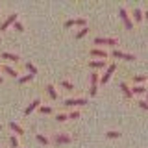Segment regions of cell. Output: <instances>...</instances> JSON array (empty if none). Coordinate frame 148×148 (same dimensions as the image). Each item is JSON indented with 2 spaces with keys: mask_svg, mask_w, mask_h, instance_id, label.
<instances>
[{
  "mask_svg": "<svg viewBox=\"0 0 148 148\" xmlns=\"http://www.w3.org/2000/svg\"><path fill=\"white\" fill-rule=\"evenodd\" d=\"M54 143H58V145H61V143H71V137L69 135H58L54 139Z\"/></svg>",
  "mask_w": 148,
  "mask_h": 148,
  "instance_id": "cell-12",
  "label": "cell"
},
{
  "mask_svg": "<svg viewBox=\"0 0 148 148\" xmlns=\"http://www.w3.org/2000/svg\"><path fill=\"white\" fill-rule=\"evenodd\" d=\"M41 113H43V115L52 113V108H48V106H43V108H41Z\"/></svg>",
  "mask_w": 148,
  "mask_h": 148,
  "instance_id": "cell-27",
  "label": "cell"
},
{
  "mask_svg": "<svg viewBox=\"0 0 148 148\" xmlns=\"http://www.w3.org/2000/svg\"><path fill=\"white\" fill-rule=\"evenodd\" d=\"M89 67L91 69H102V67H106V61L104 59H92V61H89Z\"/></svg>",
  "mask_w": 148,
  "mask_h": 148,
  "instance_id": "cell-7",
  "label": "cell"
},
{
  "mask_svg": "<svg viewBox=\"0 0 148 148\" xmlns=\"http://www.w3.org/2000/svg\"><path fill=\"white\" fill-rule=\"evenodd\" d=\"M26 69H28V71H30L32 74H34V76L37 74V69H35V65H34V63H26Z\"/></svg>",
  "mask_w": 148,
  "mask_h": 148,
  "instance_id": "cell-21",
  "label": "cell"
},
{
  "mask_svg": "<svg viewBox=\"0 0 148 148\" xmlns=\"http://www.w3.org/2000/svg\"><path fill=\"white\" fill-rule=\"evenodd\" d=\"M15 30H17V32H24V26H22L21 22L17 21V22H15Z\"/></svg>",
  "mask_w": 148,
  "mask_h": 148,
  "instance_id": "cell-30",
  "label": "cell"
},
{
  "mask_svg": "<svg viewBox=\"0 0 148 148\" xmlns=\"http://www.w3.org/2000/svg\"><path fill=\"white\" fill-rule=\"evenodd\" d=\"M120 89H122V92H124V95H126V98H132V96H133V92H132V89H130V87L126 85V83H120Z\"/></svg>",
  "mask_w": 148,
  "mask_h": 148,
  "instance_id": "cell-9",
  "label": "cell"
},
{
  "mask_svg": "<svg viewBox=\"0 0 148 148\" xmlns=\"http://www.w3.org/2000/svg\"><path fill=\"white\" fill-rule=\"evenodd\" d=\"M96 91H98V85H91V89H89L91 96H95V95H96Z\"/></svg>",
  "mask_w": 148,
  "mask_h": 148,
  "instance_id": "cell-31",
  "label": "cell"
},
{
  "mask_svg": "<svg viewBox=\"0 0 148 148\" xmlns=\"http://www.w3.org/2000/svg\"><path fill=\"white\" fill-rule=\"evenodd\" d=\"M132 92H133V95H143V92H146V89H145L143 85H135V87L132 89Z\"/></svg>",
  "mask_w": 148,
  "mask_h": 148,
  "instance_id": "cell-15",
  "label": "cell"
},
{
  "mask_svg": "<svg viewBox=\"0 0 148 148\" xmlns=\"http://www.w3.org/2000/svg\"><path fill=\"white\" fill-rule=\"evenodd\" d=\"M71 26H74V18H69V21L65 22V28H71Z\"/></svg>",
  "mask_w": 148,
  "mask_h": 148,
  "instance_id": "cell-34",
  "label": "cell"
},
{
  "mask_svg": "<svg viewBox=\"0 0 148 148\" xmlns=\"http://www.w3.org/2000/svg\"><path fill=\"white\" fill-rule=\"evenodd\" d=\"M0 128H2V126H0Z\"/></svg>",
  "mask_w": 148,
  "mask_h": 148,
  "instance_id": "cell-38",
  "label": "cell"
},
{
  "mask_svg": "<svg viewBox=\"0 0 148 148\" xmlns=\"http://www.w3.org/2000/svg\"><path fill=\"white\" fill-rule=\"evenodd\" d=\"M133 80H135V83H145L146 82V76H145V74H139V76H135Z\"/></svg>",
  "mask_w": 148,
  "mask_h": 148,
  "instance_id": "cell-20",
  "label": "cell"
},
{
  "mask_svg": "<svg viewBox=\"0 0 148 148\" xmlns=\"http://www.w3.org/2000/svg\"><path fill=\"white\" fill-rule=\"evenodd\" d=\"M91 56H95V58H108V52L102 48H92L91 50Z\"/></svg>",
  "mask_w": 148,
  "mask_h": 148,
  "instance_id": "cell-8",
  "label": "cell"
},
{
  "mask_svg": "<svg viewBox=\"0 0 148 148\" xmlns=\"http://www.w3.org/2000/svg\"><path fill=\"white\" fill-rule=\"evenodd\" d=\"M74 24H78V26H83V28H85L87 21H85V18H74Z\"/></svg>",
  "mask_w": 148,
  "mask_h": 148,
  "instance_id": "cell-23",
  "label": "cell"
},
{
  "mask_svg": "<svg viewBox=\"0 0 148 148\" xmlns=\"http://www.w3.org/2000/svg\"><path fill=\"white\" fill-rule=\"evenodd\" d=\"M69 119H80V111H72V113L69 115Z\"/></svg>",
  "mask_w": 148,
  "mask_h": 148,
  "instance_id": "cell-32",
  "label": "cell"
},
{
  "mask_svg": "<svg viewBox=\"0 0 148 148\" xmlns=\"http://www.w3.org/2000/svg\"><path fill=\"white\" fill-rule=\"evenodd\" d=\"M56 119H58L59 122H65V120L69 119V115H65V113H59V115H58V117H56Z\"/></svg>",
  "mask_w": 148,
  "mask_h": 148,
  "instance_id": "cell-29",
  "label": "cell"
},
{
  "mask_svg": "<svg viewBox=\"0 0 148 148\" xmlns=\"http://www.w3.org/2000/svg\"><path fill=\"white\" fill-rule=\"evenodd\" d=\"M9 143H11V146H17V145H18V143H17V137H15V135H11V137H9Z\"/></svg>",
  "mask_w": 148,
  "mask_h": 148,
  "instance_id": "cell-33",
  "label": "cell"
},
{
  "mask_svg": "<svg viewBox=\"0 0 148 148\" xmlns=\"http://www.w3.org/2000/svg\"><path fill=\"white\" fill-rule=\"evenodd\" d=\"M106 135H108L109 139H117V137H120V133H119V132H113V130H111V132H108Z\"/></svg>",
  "mask_w": 148,
  "mask_h": 148,
  "instance_id": "cell-24",
  "label": "cell"
},
{
  "mask_svg": "<svg viewBox=\"0 0 148 148\" xmlns=\"http://www.w3.org/2000/svg\"><path fill=\"white\" fill-rule=\"evenodd\" d=\"M2 58L4 59H9V61H18V56L17 54H11V52H4Z\"/></svg>",
  "mask_w": 148,
  "mask_h": 148,
  "instance_id": "cell-11",
  "label": "cell"
},
{
  "mask_svg": "<svg viewBox=\"0 0 148 148\" xmlns=\"http://www.w3.org/2000/svg\"><path fill=\"white\" fill-rule=\"evenodd\" d=\"M87 34H89V28H82V30L76 34V37H78V39H82V37H85Z\"/></svg>",
  "mask_w": 148,
  "mask_h": 148,
  "instance_id": "cell-19",
  "label": "cell"
},
{
  "mask_svg": "<svg viewBox=\"0 0 148 148\" xmlns=\"http://www.w3.org/2000/svg\"><path fill=\"white\" fill-rule=\"evenodd\" d=\"M113 58L126 59V61H133V59H135V56H133V54H128V52H122V50H113Z\"/></svg>",
  "mask_w": 148,
  "mask_h": 148,
  "instance_id": "cell-2",
  "label": "cell"
},
{
  "mask_svg": "<svg viewBox=\"0 0 148 148\" xmlns=\"http://www.w3.org/2000/svg\"><path fill=\"white\" fill-rule=\"evenodd\" d=\"M95 43L96 45H117V39L115 37H96Z\"/></svg>",
  "mask_w": 148,
  "mask_h": 148,
  "instance_id": "cell-4",
  "label": "cell"
},
{
  "mask_svg": "<svg viewBox=\"0 0 148 148\" xmlns=\"http://www.w3.org/2000/svg\"><path fill=\"white\" fill-rule=\"evenodd\" d=\"M4 72H6V74H9V76H18V74L15 72V69H11L9 65H6V67H4Z\"/></svg>",
  "mask_w": 148,
  "mask_h": 148,
  "instance_id": "cell-17",
  "label": "cell"
},
{
  "mask_svg": "<svg viewBox=\"0 0 148 148\" xmlns=\"http://www.w3.org/2000/svg\"><path fill=\"white\" fill-rule=\"evenodd\" d=\"M96 83H98V74L92 72L91 74V85H96Z\"/></svg>",
  "mask_w": 148,
  "mask_h": 148,
  "instance_id": "cell-26",
  "label": "cell"
},
{
  "mask_svg": "<svg viewBox=\"0 0 148 148\" xmlns=\"http://www.w3.org/2000/svg\"><path fill=\"white\" fill-rule=\"evenodd\" d=\"M87 100L85 98H67L65 100V106H85Z\"/></svg>",
  "mask_w": 148,
  "mask_h": 148,
  "instance_id": "cell-5",
  "label": "cell"
},
{
  "mask_svg": "<svg viewBox=\"0 0 148 148\" xmlns=\"http://www.w3.org/2000/svg\"><path fill=\"white\" fill-rule=\"evenodd\" d=\"M143 15H145V13H143L139 8H135V9H133V18H135V21H141V18H143Z\"/></svg>",
  "mask_w": 148,
  "mask_h": 148,
  "instance_id": "cell-16",
  "label": "cell"
},
{
  "mask_svg": "<svg viewBox=\"0 0 148 148\" xmlns=\"http://www.w3.org/2000/svg\"><path fill=\"white\" fill-rule=\"evenodd\" d=\"M145 17H146V21H148V11H145Z\"/></svg>",
  "mask_w": 148,
  "mask_h": 148,
  "instance_id": "cell-35",
  "label": "cell"
},
{
  "mask_svg": "<svg viewBox=\"0 0 148 148\" xmlns=\"http://www.w3.org/2000/svg\"><path fill=\"white\" fill-rule=\"evenodd\" d=\"M15 22H17V15L13 13V15H9V17L6 18V21L2 22V26H0V30H6V28H8L9 24H15Z\"/></svg>",
  "mask_w": 148,
  "mask_h": 148,
  "instance_id": "cell-6",
  "label": "cell"
},
{
  "mask_svg": "<svg viewBox=\"0 0 148 148\" xmlns=\"http://www.w3.org/2000/svg\"><path fill=\"white\" fill-rule=\"evenodd\" d=\"M137 104H139V108H141V109H148V102L146 100H139Z\"/></svg>",
  "mask_w": 148,
  "mask_h": 148,
  "instance_id": "cell-28",
  "label": "cell"
},
{
  "mask_svg": "<svg viewBox=\"0 0 148 148\" xmlns=\"http://www.w3.org/2000/svg\"><path fill=\"white\" fill-rule=\"evenodd\" d=\"M120 18H122V22H124V26H126V30H133V22H132V18H130L128 15V11L124 8H120Z\"/></svg>",
  "mask_w": 148,
  "mask_h": 148,
  "instance_id": "cell-1",
  "label": "cell"
},
{
  "mask_svg": "<svg viewBox=\"0 0 148 148\" xmlns=\"http://www.w3.org/2000/svg\"><path fill=\"white\" fill-rule=\"evenodd\" d=\"M61 85L65 87V89H69V91H72V89H74V85H72L71 82H67V80H63V82H61Z\"/></svg>",
  "mask_w": 148,
  "mask_h": 148,
  "instance_id": "cell-22",
  "label": "cell"
},
{
  "mask_svg": "<svg viewBox=\"0 0 148 148\" xmlns=\"http://www.w3.org/2000/svg\"><path fill=\"white\" fill-rule=\"evenodd\" d=\"M146 102H148V91H146Z\"/></svg>",
  "mask_w": 148,
  "mask_h": 148,
  "instance_id": "cell-36",
  "label": "cell"
},
{
  "mask_svg": "<svg viewBox=\"0 0 148 148\" xmlns=\"http://www.w3.org/2000/svg\"><path fill=\"white\" fill-rule=\"evenodd\" d=\"M115 71H117V65H115V63H111L109 67H108V71H106V74L100 78V83H108V82H109V78L113 76V72H115Z\"/></svg>",
  "mask_w": 148,
  "mask_h": 148,
  "instance_id": "cell-3",
  "label": "cell"
},
{
  "mask_svg": "<svg viewBox=\"0 0 148 148\" xmlns=\"http://www.w3.org/2000/svg\"><path fill=\"white\" fill-rule=\"evenodd\" d=\"M39 104H41V102H39V100H34V102H32V104H30V106H28V108L24 109V115H30V113H32V111H34V109L37 108V106H39Z\"/></svg>",
  "mask_w": 148,
  "mask_h": 148,
  "instance_id": "cell-10",
  "label": "cell"
},
{
  "mask_svg": "<svg viewBox=\"0 0 148 148\" xmlns=\"http://www.w3.org/2000/svg\"><path fill=\"white\" fill-rule=\"evenodd\" d=\"M30 80H34V74H26V76L18 78V82H21V83H26V82H30Z\"/></svg>",
  "mask_w": 148,
  "mask_h": 148,
  "instance_id": "cell-18",
  "label": "cell"
},
{
  "mask_svg": "<svg viewBox=\"0 0 148 148\" xmlns=\"http://www.w3.org/2000/svg\"><path fill=\"white\" fill-rule=\"evenodd\" d=\"M9 128H11L15 133H21V135H24V130L18 126V124H15V122H9Z\"/></svg>",
  "mask_w": 148,
  "mask_h": 148,
  "instance_id": "cell-13",
  "label": "cell"
},
{
  "mask_svg": "<svg viewBox=\"0 0 148 148\" xmlns=\"http://www.w3.org/2000/svg\"><path fill=\"white\" fill-rule=\"evenodd\" d=\"M37 141H39L41 145H48V139H46L45 135H39V133H37Z\"/></svg>",
  "mask_w": 148,
  "mask_h": 148,
  "instance_id": "cell-25",
  "label": "cell"
},
{
  "mask_svg": "<svg viewBox=\"0 0 148 148\" xmlns=\"http://www.w3.org/2000/svg\"><path fill=\"white\" fill-rule=\"evenodd\" d=\"M46 91H48V95H50V98H58V92H56V89H54V85H46Z\"/></svg>",
  "mask_w": 148,
  "mask_h": 148,
  "instance_id": "cell-14",
  "label": "cell"
},
{
  "mask_svg": "<svg viewBox=\"0 0 148 148\" xmlns=\"http://www.w3.org/2000/svg\"><path fill=\"white\" fill-rule=\"evenodd\" d=\"M0 83H2V76H0Z\"/></svg>",
  "mask_w": 148,
  "mask_h": 148,
  "instance_id": "cell-37",
  "label": "cell"
}]
</instances>
